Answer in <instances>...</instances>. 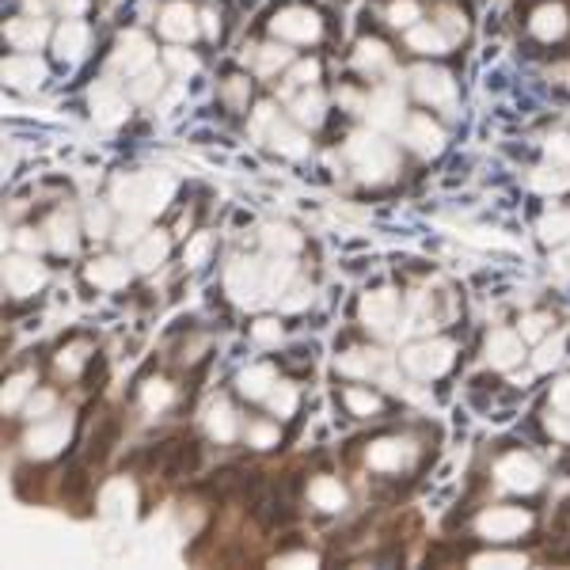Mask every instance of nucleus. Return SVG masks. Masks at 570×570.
Here are the masks:
<instances>
[{
    "label": "nucleus",
    "instance_id": "1",
    "mask_svg": "<svg viewBox=\"0 0 570 570\" xmlns=\"http://www.w3.org/2000/svg\"><path fill=\"white\" fill-rule=\"evenodd\" d=\"M171 194V183L160 179L156 183L153 175H137V179H122L115 186V202L122 205L126 213L141 217V213H156L164 205V198Z\"/></svg>",
    "mask_w": 570,
    "mask_h": 570
},
{
    "label": "nucleus",
    "instance_id": "2",
    "mask_svg": "<svg viewBox=\"0 0 570 570\" xmlns=\"http://www.w3.org/2000/svg\"><path fill=\"white\" fill-rule=\"evenodd\" d=\"M263 289H266V278H263V270L251 263V259H240V263L228 270V293L236 297L240 304L255 301V293H263Z\"/></svg>",
    "mask_w": 570,
    "mask_h": 570
},
{
    "label": "nucleus",
    "instance_id": "3",
    "mask_svg": "<svg viewBox=\"0 0 570 570\" xmlns=\"http://www.w3.org/2000/svg\"><path fill=\"white\" fill-rule=\"evenodd\" d=\"M46 282V270L39 263H31V259H8V266H4V285L12 289L15 297H27V293H34Z\"/></svg>",
    "mask_w": 570,
    "mask_h": 570
},
{
    "label": "nucleus",
    "instance_id": "4",
    "mask_svg": "<svg viewBox=\"0 0 570 570\" xmlns=\"http://www.w3.org/2000/svg\"><path fill=\"white\" fill-rule=\"evenodd\" d=\"M65 441H69V418H58V422L34 426L31 434H27V453L31 456H53Z\"/></svg>",
    "mask_w": 570,
    "mask_h": 570
},
{
    "label": "nucleus",
    "instance_id": "5",
    "mask_svg": "<svg viewBox=\"0 0 570 570\" xmlns=\"http://www.w3.org/2000/svg\"><path fill=\"white\" fill-rule=\"evenodd\" d=\"M361 316H365V323H373L377 331H388L391 320H396V297L391 293H369L365 301H361Z\"/></svg>",
    "mask_w": 570,
    "mask_h": 570
},
{
    "label": "nucleus",
    "instance_id": "6",
    "mask_svg": "<svg viewBox=\"0 0 570 570\" xmlns=\"http://www.w3.org/2000/svg\"><path fill=\"white\" fill-rule=\"evenodd\" d=\"M198 468V445L194 441H179V445H167V460H164V475L167 479H179V475Z\"/></svg>",
    "mask_w": 570,
    "mask_h": 570
},
{
    "label": "nucleus",
    "instance_id": "7",
    "mask_svg": "<svg viewBox=\"0 0 570 570\" xmlns=\"http://www.w3.org/2000/svg\"><path fill=\"white\" fill-rule=\"evenodd\" d=\"M129 270L126 263H118V259H99V263L88 266V282H96L103 289H115V285H126Z\"/></svg>",
    "mask_w": 570,
    "mask_h": 570
},
{
    "label": "nucleus",
    "instance_id": "8",
    "mask_svg": "<svg viewBox=\"0 0 570 570\" xmlns=\"http://www.w3.org/2000/svg\"><path fill=\"white\" fill-rule=\"evenodd\" d=\"M164 255H167V236H164V232H153V236H148L145 244L137 247L134 263L141 266V270H153V266L164 263Z\"/></svg>",
    "mask_w": 570,
    "mask_h": 570
},
{
    "label": "nucleus",
    "instance_id": "9",
    "mask_svg": "<svg viewBox=\"0 0 570 570\" xmlns=\"http://www.w3.org/2000/svg\"><path fill=\"white\" fill-rule=\"evenodd\" d=\"M164 34H171V39H190V34H194L190 8H183V4L167 8V12H164Z\"/></svg>",
    "mask_w": 570,
    "mask_h": 570
},
{
    "label": "nucleus",
    "instance_id": "10",
    "mask_svg": "<svg viewBox=\"0 0 570 570\" xmlns=\"http://www.w3.org/2000/svg\"><path fill=\"white\" fill-rule=\"evenodd\" d=\"M278 31H282V34H297V39H312V34H316V15L285 12L282 20H278Z\"/></svg>",
    "mask_w": 570,
    "mask_h": 570
},
{
    "label": "nucleus",
    "instance_id": "11",
    "mask_svg": "<svg viewBox=\"0 0 570 570\" xmlns=\"http://www.w3.org/2000/svg\"><path fill=\"white\" fill-rule=\"evenodd\" d=\"M342 498H346V494H342V487H339L335 479H316V483H312V502H316L320 510H339Z\"/></svg>",
    "mask_w": 570,
    "mask_h": 570
},
{
    "label": "nucleus",
    "instance_id": "12",
    "mask_svg": "<svg viewBox=\"0 0 570 570\" xmlns=\"http://www.w3.org/2000/svg\"><path fill=\"white\" fill-rule=\"evenodd\" d=\"M209 434L221 437V441H232V437H236V418H232V410L224 403L209 410Z\"/></svg>",
    "mask_w": 570,
    "mask_h": 570
},
{
    "label": "nucleus",
    "instance_id": "13",
    "mask_svg": "<svg viewBox=\"0 0 570 570\" xmlns=\"http://www.w3.org/2000/svg\"><path fill=\"white\" fill-rule=\"evenodd\" d=\"M148 58H153V53H148V42L145 39H126L122 42V53H118V61L126 65V69H141V65H148Z\"/></svg>",
    "mask_w": 570,
    "mask_h": 570
},
{
    "label": "nucleus",
    "instance_id": "14",
    "mask_svg": "<svg viewBox=\"0 0 570 570\" xmlns=\"http://www.w3.org/2000/svg\"><path fill=\"white\" fill-rule=\"evenodd\" d=\"M129 502H134V491L126 487V483H110L107 487V494H103V513H122V510H129Z\"/></svg>",
    "mask_w": 570,
    "mask_h": 570
},
{
    "label": "nucleus",
    "instance_id": "15",
    "mask_svg": "<svg viewBox=\"0 0 570 570\" xmlns=\"http://www.w3.org/2000/svg\"><path fill=\"white\" fill-rule=\"evenodd\" d=\"M270 380H274V369L259 365V369H247L244 377H240V388H244V396H263L270 388Z\"/></svg>",
    "mask_w": 570,
    "mask_h": 570
},
{
    "label": "nucleus",
    "instance_id": "16",
    "mask_svg": "<svg viewBox=\"0 0 570 570\" xmlns=\"http://www.w3.org/2000/svg\"><path fill=\"white\" fill-rule=\"evenodd\" d=\"M445 346H434V350H410L407 354V365L410 369H418V373H437L445 365V358H437V354H441Z\"/></svg>",
    "mask_w": 570,
    "mask_h": 570
},
{
    "label": "nucleus",
    "instance_id": "17",
    "mask_svg": "<svg viewBox=\"0 0 570 570\" xmlns=\"http://www.w3.org/2000/svg\"><path fill=\"white\" fill-rule=\"evenodd\" d=\"M91 103L99 107V118H103V122H115V118H122V103L115 99V91H110V88H99L96 96H91Z\"/></svg>",
    "mask_w": 570,
    "mask_h": 570
},
{
    "label": "nucleus",
    "instance_id": "18",
    "mask_svg": "<svg viewBox=\"0 0 570 570\" xmlns=\"http://www.w3.org/2000/svg\"><path fill=\"white\" fill-rule=\"evenodd\" d=\"M289 278H293V263L278 259V263L266 270V293H270V297H278V293L285 289V282H289Z\"/></svg>",
    "mask_w": 570,
    "mask_h": 570
},
{
    "label": "nucleus",
    "instance_id": "19",
    "mask_svg": "<svg viewBox=\"0 0 570 570\" xmlns=\"http://www.w3.org/2000/svg\"><path fill=\"white\" fill-rule=\"evenodd\" d=\"M31 373H20V377H12V380H8V388H4V407L8 410H15V407H20L23 403V396H27V388H31Z\"/></svg>",
    "mask_w": 570,
    "mask_h": 570
},
{
    "label": "nucleus",
    "instance_id": "20",
    "mask_svg": "<svg viewBox=\"0 0 570 570\" xmlns=\"http://www.w3.org/2000/svg\"><path fill=\"white\" fill-rule=\"evenodd\" d=\"M50 232H53V247H58V251H72V247H77V236H72L77 228H72L69 217H53Z\"/></svg>",
    "mask_w": 570,
    "mask_h": 570
},
{
    "label": "nucleus",
    "instance_id": "21",
    "mask_svg": "<svg viewBox=\"0 0 570 570\" xmlns=\"http://www.w3.org/2000/svg\"><path fill=\"white\" fill-rule=\"evenodd\" d=\"M369 464H373V468H399V445H391V441L373 445Z\"/></svg>",
    "mask_w": 570,
    "mask_h": 570
},
{
    "label": "nucleus",
    "instance_id": "22",
    "mask_svg": "<svg viewBox=\"0 0 570 570\" xmlns=\"http://www.w3.org/2000/svg\"><path fill=\"white\" fill-rule=\"evenodd\" d=\"M8 77H12V84H39L42 65L39 61H12L8 65Z\"/></svg>",
    "mask_w": 570,
    "mask_h": 570
},
{
    "label": "nucleus",
    "instance_id": "23",
    "mask_svg": "<svg viewBox=\"0 0 570 570\" xmlns=\"http://www.w3.org/2000/svg\"><path fill=\"white\" fill-rule=\"evenodd\" d=\"M115 429H118V426H115V418H107L99 434H91V448H88V456L103 460V456H107V448H110V441H115Z\"/></svg>",
    "mask_w": 570,
    "mask_h": 570
},
{
    "label": "nucleus",
    "instance_id": "24",
    "mask_svg": "<svg viewBox=\"0 0 570 570\" xmlns=\"http://www.w3.org/2000/svg\"><path fill=\"white\" fill-rule=\"evenodd\" d=\"M58 46H61V53H69V58H77V53L84 50V27L69 23V27H65V31L58 34Z\"/></svg>",
    "mask_w": 570,
    "mask_h": 570
},
{
    "label": "nucleus",
    "instance_id": "25",
    "mask_svg": "<svg viewBox=\"0 0 570 570\" xmlns=\"http://www.w3.org/2000/svg\"><path fill=\"white\" fill-rule=\"evenodd\" d=\"M274 145L282 148V153H289V156H301L304 148H308L301 137H297L293 129H285V126H274Z\"/></svg>",
    "mask_w": 570,
    "mask_h": 570
},
{
    "label": "nucleus",
    "instance_id": "26",
    "mask_svg": "<svg viewBox=\"0 0 570 570\" xmlns=\"http://www.w3.org/2000/svg\"><path fill=\"white\" fill-rule=\"evenodd\" d=\"M270 407H274V415H293V407H297V391L289 388V384H278V391L270 396Z\"/></svg>",
    "mask_w": 570,
    "mask_h": 570
},
{
    "label": "nucleus",
    "instance_id": "27",
    "mask_svg": "<svg viewBox=\"0 0 570 570\" xmlns=\"http://www.w3.org/2000/svg\"><path fill=\"white\" fill-rule=\"evenodd\" d=\"M346 403L354 415H373L377 410V396H369V391H358V388H350L346 391Z\"/></svg>",
    "mask_w": 570,
    "mask_h": 570
},
{
    "label": "nucleus",
    "instance_id": "28",
    "mask_svg": "<svg viewBox=\"0 0 570 570\" xmlns=\"http://www.w3.org/2000/svg\"><path fill=\"white\" fill-rule=\"evenodd\" d=\"M502 472H506V479L513 483V487H517V483H521V487H532V483H536V472H532V464H517V460H513V464H506Z\"/></svg>",
    "mask_w": 570,
    "mask_h": 570
},
{
    "label": "nucleus",
    "instance_id": "29",
    "mask_svg": "<svg viewBox=\"0 0 570 570\" xmlns=\"http://www.w3.org/2000/svg\"><path fill=\"white\" fill-rule=\"evenodd\" d=\"M323 103H320V96H308V99H301L297 103V118H301V122H308V126H316L323 118Z\"/></svg>",
    "mask_w": 570,
    "mask_h": 570
},
{
    "label": "nucleus",
    "instance_id": "30",
    "mask_svg": "<svg viewBox=\"0 0 570 570\" xmlns=\"http://www.w3.org/2000/svg\"><path fill=\"white\" fill-rule=\"evenodd\" d=\"M266 244H270V247H282V251H293L297 244H301V240H297L289 228H266Z\"/></svg>",
    "mask_w": 570,
    "mask_h": 570
},
{
    "label": "nucleus",
    "instance_id": "31",
    "mask_svg": "<svg viewBox=\"0 0 570 570\" xmlns=\"http://www.w3.org/2000/svg\"><path fill=\"white\" fill-rule=\"evenodd\" d=\"M410 137H415V145L426 148V153H434V148H437V129H429L426 122H415V134H410Z\"/></svg>",
    "mask_w": 570,
    "mask_h": 570
},
{
    "label": "nucleus",
    "instance_id": "32",
    "mask_svg": "<svg viewBox=\"0 0 570 570\" xmlns=\"http://www.w3.org/2000/svg\"><path fill=\"white\" fill-rule=\"evenodd\" d=\"M167 399H171V388H167V384H160V380L145 388V403H148V407H164Z\"/></svg>",
    "mask_w": 570,
    "mask_h": 570
},
{
    "label": "nucleus",
    "instance_id": "33",
    "mask_svg": "<svg viewBox=\"0 0 570 570\" xmlns=\"http://www.w3.org/2000/svg\"><path fill=\"white\" fill-rule=\"evenodd\" d=\"M50 407H53V396H50V391H39V396H31V403H27V415H31V418H42Z\"/></svg>",
    "mask_w": 570,
    "mask_h": 570
},
{
    "label": "nucleus",
    "instance_id": "34",
    "mask_svg": "<svg viewBox=\"0 0 570 570\" xmlns=\"http://www.w3.org/2000/svg\"><path fill=\"white\" fill-rule=\"evenodd\" d=\"M278 335H282V331H278L274 320H259V323H255V339H259V342H274Z\"/></svg>",
    "mask_w": 570,
    "mask_h": 570
},
{
    "label": "nucleus",
    "instance_id": "35",
    "mask_svg": "<svg viewBox=\"0 0 570 570\" xmlns=\"http://www.w3.org/2000/svg\"><path fill=\"white\" fill-rule=\"evenodd\" d=\"M251 437H255V445H259V448H270V445L278 441V434H274L270 426H255V429H251Z\"/></svg>",
    "mask_w": 570,
    "mask_h": 570
},
{
    "label": "nucleus",
    "instance_id": "36",
    "mask_svg": "<svg viewBox=\"0 0 570 570\" xmlns=\"http://www.w3.org/2000/svg\"><path fill=\"white\" fill-rule=\"evenodd\" d=\"M88 224H91V236H107V213H103V209H91Z\"/></svg>",
    "mask_w": 570,
    "mask_h": 570
},
{
    "label": "nucleus",
    "instance_id": "37",
    "mask_svg": "<svg viewBox=\"0 0 570 570\" xmlns=\"http://www.w3.org/2000/svg\"><path fill=\"white\" fill-rule=\"evenodd\" d=\"M410 42L422 46V50H437V39H434L429 31H415V34H410Z\"/></svg>",
    "mask_w": 570,
    "mask_h": 570
},
{
    "label": "nucleus",
    "instance_id": "38",
    "mask_svg": "<svg viewBox=\"0 0 570 570\" xmlns=\"http://www.w3.org/2000/svg\"><path fill=\"white\" fill-rule=\"evenodd\" d=\"M20 247H23V251H39V247H42V240L34 236L31 228H23V232H20Z\"/></svg>",
    "mask_w": 570,
    "mask_h": 570
},
{
    "label": "nucleus",
    "instance_id": "39",
    "mask_svg": "<svg viewBox=\"0 0 570 570\" xmlns=\"http://www.w3.org/2000/svg\"><path fill=\"white\" fill-rule=\"evenodd\" d=\"M205 251H209V240H205V236H202V240H198V244H194V247H190V266H198V263H202V259H205Z\"/></svg>",
    "mask_w": 570,
    "mask_h": 570
},
{
    "label": "nucleus",
    "instance_id": "40",
    "mask_svg": "<svg viewBox=\"0 0 570 570\" xmlns=\"http://www.w3.org/2000/svg\"><path fill=\"white\" fill-rule=\"evenodd\" d=\"M308 297H312V289H297V297H285L282 308H301V304L308 301Z\"/></svg>",
    "mask_w": 570,
    "mask_h": 570
},
{
    "label": "nucleus",
    "instance_id": "41",
    "mask_svg": "<svg viewBox=\"0 0 570 570\" xmlns=\"http://www.w3.org/2000/svg\"><path fill=\"white\" fill-rule=\"evenodd\" d=\"M58 365L72 373V369H77V365H80V350H69V354H61V358H58Z\"/></svg>",
    "mask_w": 570,
    "mask_h": 570
},
{
    "label": "nucleus",
    "instance_id": "42",
    "mask_svg": "<svg viewBox=\"0 0 570 570\" xmlns=\"http://www.w3.org/2000/svg\"><path fill=\"white\" fill-rule=\"evenodd\" d=\"M282 566H316V559L312 555H289V559H282Z\"/></svg>",
    "mask_w": 570,
    "mask_h": 570
},
{
    "label": "nucleus",
    "instance_id": "43",
    "mask_svg": "<svg viewBox=\"0 0 570 570\" xmlns=\"http://www.w3.org/2000/svg\"><path fill=\"white\" fill-rule=\"evenodd\" d=\"M391 15H396V23H407L410 15H415V8H410V4H396V8H391Z\"/></svg>",
    "mask_w": 570,
    "mask_h": 570
},
{
    "label": "nucleus",
    "instance_id": "44",
    "mask_svg": "<svg viewBox=\"0 0 570 570\" xmlns=\"http://www.w3.org/2000/svg\"><path fill=\"white\" fill-rule=\"evenodd\" d=\"M118 240H122V244H129V240H137V221L122 224V228H118Z\"/></svg>",
    "mask_w": 570,
    "mask_h": 570
},
{
    "label": "nucleus",
    "instance_id": "45",
    "mask_svg": "<svg viewBox=\"0 0 570 570\" xmlns=\"http://www.w3.org/2000/svg\"><path fill=\"white\" fill-rule=\"evenodd\" d=\"M316 80V65H301L297 69V84H312Z\"/></svg>",
    "mask_w": 570,
    "mask_h": 570
},
{
    "label": "nucleus",
    "instance_id": "46",
    "mask_svg": "<svg viewBox=\"0 0 570 570\" xmlns=\"http://www.w3.org/2000/svg\"><path fill=\"white\" fill-rule=\"evenodd\" d=\"M494 358H498V361H510V358H513V342H510V339H498V354H494Z\"/></svg>",
    "mask_w": 570,
    "mask_h": 570
},
{
    "label": "nucleus",
    "instance_id": "47",
    "mask_svg": "<svg viewBox=\"0 0 570 570\" xmlns=\"http://www.w3.org/2000/svg\"><path fill=\"white\" fill-rule=\"evenodd\" d=\"M53 4H58V8H69V12H80L84 0H53Z\"/></svg>",
    "mask_w": 570,
    "mask_h": 570
}]
</instances>
